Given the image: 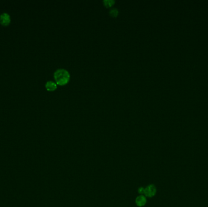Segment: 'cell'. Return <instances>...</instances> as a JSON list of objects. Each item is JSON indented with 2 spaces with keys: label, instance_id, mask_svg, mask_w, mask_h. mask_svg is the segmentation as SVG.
Listing matches in <instances>:
<instances>
[{
  "label": "cell",
  "instance_id": "obj_6",
  "mask_svg": "<svg viewBox=\"0 0 208 207\" xmlns=\"http://www.w3.org/2000/svg\"><path fill=\"white\" fill-rule=\"evenodd\" d=\"M103 2H104V5L107 7H110L112 6L115 3L114 0H104Z\"/></svg>",
  "mask_w": 208,
  "mask_h": 207
},
{
  "label": "cell",
  "instance_id": "obj_4",
  "mask_svg": "<svg viewBox=\"0 0 208 207\" xmlns=\"http://www.w3.org/2000/svg\"><path fill=\"white\" fill-rule=\"evenodd\" d=\"M147 202V199L146 197L144 194H141L138 196L135 200V203L137 206H143L145 205Z\"/></svg>",
  "mask_w": 208,
  "mask_h": 207
},
{
  "label": "cell",
  "instance_id": "obj_2",
  "mask_svg": "<svg viewBox=\"0 0 208 207\" xmlns=\"http://www.w3.org/2000/svg\"><path fill=\"white\" fill-rule=\"evenodd\" d=\"M157 188L154 184H150L144 188V195L145 197H152L156 194Z\"/></svg>",
  "mask_w": 208,
  "mask_h": 207
},
{
  "label": "cell",
  "instance_id": "obj_1",
  "mask_svg": "<svg viewBox=\"0 0 208 207\" xmlns=\"http://www.w3.org/2000/svg\"><path fill=\"white\" fill-rule=\"evenodd\" d=\"M54 77L57 84L63 86L69 82L70 80V74L67 70L60 68L57 69L54 72Z\"/></svg>",
  "mask_w": 208,
  "mask_h": 207
},
{
  "label": "cell",
  "instance_id": "obj_7",
  "mask_svg": "<svg viewBox=\"0 0 208 207\" xmlns=\"http://www.w3.org/2000/svg\"><path fill=\"white\" fill-rule=\"evenodd\" d=\"M110 15L111 16H113V17H116L118 16V13H119V11L118 10L116 9V8H113L111 9L110 12Z\"/></svg>",
  "mask_w": 208,
  "mask_h": 207
},
{
  "label": "cell",
  "instance_id": "obj_8",
  "mask_svg": "<svg viewBox=\"0 0 208 207\" xmlns=\"http://www.w3.org/2000/svg\"><path fill=\"white\" fill-rule=\"evenodd\" d=\"M138 193L141 194H144V188L142 187H140L138 189Z\"/></svg>",
  "mask_w": 208,
  "mask_h": 207
},
{
  "label": "cell",
  "instance_id": "obj_5",
  "mask_svg": "<svg viewBox=\"0 0 208 207\" xmlns=\"http://www.w3.org/2000/svg\"><path fill=\"white\" fill-rule=\"evenodd\" d=\"M45 87L46 89L49 91H53L57 88V83L53 81H48L45 84Z\"/></svg>",
  "mask_w": 208,
  "mask_h": 207
},
{
  "label": "cell",
  "instance_id": "obj_3",
  "mask_svg": "<svg viewBox=\"0 0 208 207\" xmlns=\"http://www.w3.org/2000/svg\"><path fill=\"white\" fill-rule=\"evenodd\" d=\"M11 22V18L9 13L4 12L0 15V23L3 26H8Z\"/></svg>",
  "mask_w": 208,
  "mask_h": 207
}]
</instances>
